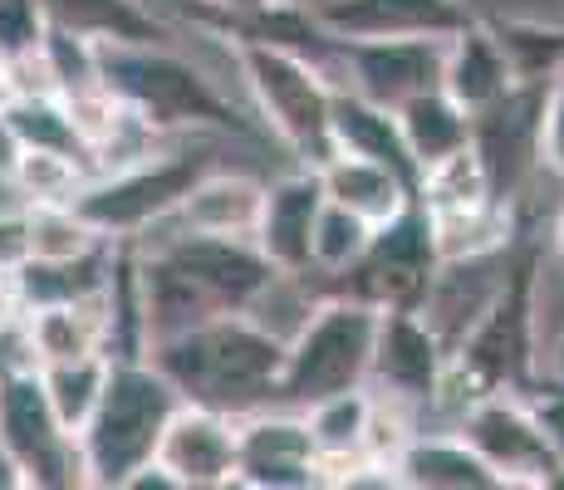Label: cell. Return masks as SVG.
Masks as SVG:
<instances>
[{"label": "cell", "instance_id": "1", "mask_svg": "<svg viewBox=\"0 0 564 490\" xmlns=\"http://www.w3.org/2000/svg\"><path fill=\"white\" fill-rule=\"evenodd\" d=\"M285 353L290 339L265 329L256 314H221L148 348V358L182 388V398L231 417L275 407Z\"/></svg>", "mask_w": 564, "mask_h": 490}, {"label": "cell", "instance_id": "2", "mask_svg": "<svg viewBox=\"0 0 564 490\" xmlns=\"http://www.w3.org/2000/svg\"><path fill=\"white\" fill-rule=\"evenodd\" d=\"M182 402H187L182 388L162 373L153 358H113L104 402L79 437L89 486L123 490L128 476L162 451V437H167L172 417L182 412Z\"/></svg>", "mask_w": 564, "mask_h": 490}, {"label": "cell", "instance_id": "3", "mask_svg": "<svg viewBox=\"0 0 564 490\" xmlns=\"http://www.w3.org/2000/svg\"><path fill=\"white\" fill-rule=\"evenodd\" d=\"M378 324H383V309L359 300V294H334V300L305 309L300 329L290 334L275 407L305 412L324 398L373 383Z\"/></svg>", "mask_w": 564, "mask_h": 490}, {"label": "cell", "instance_id": "4", "mask_svg": "<svg viewBox=\"0 0 564 490\" xmlns=\"http://www.w3.org/2000/svg\"><path fill=\"white\" fill-rule=\"evenodd\" d=\"M231 45L265 128L305 167H324L334 157V94H339L324 79V64L285 45H260V40H231Z\"/></svg>", "mask_w": 564, "mask_h": 490}, {"label": "cell", "instance_id": "5", "mask_svg": "<svg viewBox=\"0 0 564 490\" xmlns=\"http://www.w3.org/2000/svg\"><path fill=\"white\" fill-rule=\"evenodd\" d=\"M535 270H540L535 250L516 255L496 300L471 324V334L452 348L447 373L462 378L476 398L496 388L520 392L535 373Z\"/></svg>", "mask_w": 564, "mask_h": 490}, {"label": "cell", "instance_id": "6", "mask_svg": "<svg viewBox=\"0 0 564 490\" xmlns=\"http://www.w3.org/2000/svg\"><path fill=\"white\" fill-rule=\"evenodd\" d=\"M104 84L128 108L148 118L158 133L167 128H246L236 108L212 89L202 69H192L167 45H104Z\"/></svg>", "mask_w": 564, "mask_h": 490}, {"label": "cell", "instance_id": "7", "mask_svg": "<svg viewBox=\"0 0 564 490\" xmlns=\"http://www.w3.org/2000/svg\"><path fill=\"white\" fill-rule=\"evenodd\" d=\"M206 172H212V162L192 157V152H167V157L148 152V157L128 162V167H113L108 177H94L74 206L99 226L108 241H128V236L167 221Z\"/></svg>", "mask_w": 564, "mask_h": 490}, {"label": "cell", "instance_id": "8", "mask_svg": "<svg viewBox=\"0 0 564 490\" xmlns=\"http://www.w3.org/2000/svg\"><path fill=\"white\" fill-rule=\"evenodd\" d=\"M0 437L20 456L30 490H69L89 486L84 442L50 407V392L40 383V368H10L0 378Z\"/></svg>", "mask_w": 564, "mask_h": 490}, {"label": "cell", "instance_id": "9", "mask_svg": "<svg viewBox=\"0 0 564 490\" xmlns=\"http://www.w3.org/2000/svg\"><path fill=\"white\" fill-rule=\"evenodd\" d=\"M457 432L501 471L506 486H550L555 481L560 461H555V451H550L545 432H540L535 407L520 402L511 388L481 392L457 417Z\"/></svg>", "mask_w": 564, "mask_h": 490}, {"label": "cell", "instance_id": "10", "mask_svg": "<svg viewBox=\"0 0 564 490\" xmlns=\"http://www.w3.org/2000/svg\"><path fill=\"white\" fill-rule=\"evenodd\" d=\"M545 94L550 84H516L491 108L471 113V148L501 202H516V192L545 167Z\"/></svg>", "mask_w": 564, "mask_h": 490}, {"label": "cell", "instance_id": "11", "mask_svg": "<svg viewBox=\"0 0 564 490\" xmlns=\"http://www.w3.org/2000/svg\"><path fill=\"white\" fill-rule=\"evenodd\" d=\"M167 260H177L197 285L221 304L226 314H256L265 304V294L275 290V280H285L270 255L246 236H202V231H177L167 241H158Z\"/></svg>", "mask_w": 564, "mask_h": 490}, {"label": "cell", "instance_id": "12", "mask_svg": "<svg viewBox=\"0 0 564 490\" xmlns=\"http://www.w3.org/2000/svg\"><path fill=\"white\" fill-rule=\"evenodd\" d=\"M236 486L246 490H305L324 486V456L310 417L295 407H260L241 417V466Z\"/></svg>", "mask_w": 564, "mask_h": 490}, {"label": "cell", "instance_id": "13", "mask_svg": "<svg viewBox=\"0 0 564 490\" xmlns=\"http://www.w3.org/2000/svg\"><path fill=\"white\" fill-rule=\"evenodd\" d=\"M339 69L349 74L354 94L373 98L383 108H398L427 89H442L447 40H349V45H339Z\"/></svg>", "mask_w": 564, "mask_h": 490}, {"label": "cell", "instance_id": "14", "mask_svg": "<svg viewBox=\"0 0 564 490\" xmlns=\"http://www.w3.org/2000/svg\"><path fill=\"white\" fill-rule=\"evenodd\" d=\"M452 348L422 309H383L373 348V383L393 402H437Z\"/></svg>", "mask_w": 564, "mask_h": 490}, {"label": "cell", "instance_id": "15", "mask_svg": "<svg viewBox=\"0 0 564 490\" xmlns=\"http://www.w3.org/2000/svg\"><path fill=\"white\" fill-rule=\"evenodd\" d=\"M319 25L339 45L349 40H452L462 25H471L462 0H319Z\"/></svg>", "mask_w": 564, "mask_h": 490}, {"label": "cell", "instance_id": "16", "mask_svg": "<svg viewBox=\"0 0 564 490\" xmlns=\"http://www.w3.org/2000/svg\"><path fill=\"white\" fill-rule=\"evenodd\" d=\"M158 456L177 471L182 490L236 486V466H241V417L202 407V402H182V412L172 417Z\"/></svg>", "mask_w": 564, "mask_h": 490}, {"label": "cell", "instance_id": "17", "mask_svg": "<svg viewBox=\"0 0 564 490\" xmlns=\"http://www.w3.org/2000/svg\"><path fill=\"white\" fill-rule=\"evenodd\" d=\"M324 177L319 167H300L290 177L265 187V211L256 226V246L270 255V265L290 280H305L314 270V226L324 211Z\"/></svg>", "mask_w": 564, "mask_h": 490}, {"label": "cell", "instance_id": "18", "mask_svg": "<svg viewBox=\"0 0 564 490\" xmlns=\"http://www.w3.org/2000/svg\"><path fill=\"white\" fill-rule=\"evenodd\" d=\"M113 339V309H108V290L89 300H59L25 309V348L30 363H74V358L108 353Z\"/></svg>", "mask_w": 564, "mask_h": 490}, {"label": "cell", "instance_id": "19", "mask_svg": "<svg viewBox=\"0 0 564 490\" xmlns=\"http://www.w3.org/2000/svg\"><path fill=\"white\" fill-rule=\"evenodd\" d=\"M516 64L506 54L496 25H462L447 40V74H442V89H447L466 113H481L496 98H506L516 89Z\"/></svg>", "mask_w": 564, "mask_h": 490}, {"label": "cell", "instance_id": "20", "mask_svg": "<svg viewBox=\"0 0 564 490\" xmlns=\"http://www.w3.org/2000/svg\"><path fill=\"white\" fill-rule=\"evenodd\" d=\"M260 211H265V182L246 177V172H206L197 187L182 196V206L167 221H177V231L246 236V241H256Z\"/></svg>", "mask_w": 564, "mask_h": 490}, {"label": "cell", "instance_id": "21", "mask_svg": "<svg viewBox=\"0 0 564 490\" xmlns=\"http://www.w3.org/2000/svg\"><path fill=\"white\" fill-rule=\"evenodd\" d=\"M319 177H324V196H329V202L349 206L354 216H364V221H373V226L393 221L412 196H417V182H408L398 167L373 162V157H354V152H334L319 167Z\"/></svg>", "mask_w": 564, "mask_h": 490}, {"label": "cell", "instance_id": "22", "mask_svg": "<svg viewBox=\"0 0 564 490\" xmlns=\"http://www.w3.org/2000/svg\"><path fill=\"white\" fill-rule=\"evenodd\" d=\"M398 476L412 490H506L501 471L476 451L462 432L452 437H412Z\"/></svg>", "mask_w": 564, "mask_h": 490}, {"label": "cell", "instance_id": "23", "mask_svg": "<svg viewBox=\"0 0 564 490\" xmlns=\"http://www.w3.org/2000/svg\"><path fill=\"white\" fill-rule=\"evenodd\" d=\"M334 152L388 162V167H398L408 182H417V162H412V148L403 138L398 113L383 104H373V98L354 94V89L334 94Z\"/></svg>", "mask_w": 564, "mask_h": 490}, {"label": "cell", "instance_id": "24", "mask_svg": "<svg viewBox=\"0 0 564 490\" xmlns=\"http://www.w3.org/2000/svg\"><path fill=\"white\" fill-rule=\"evenodd\" d=\"M393 113H398V123H403L412 162H417V182H422V172L442 167L447 157H457V152L471 148L476 118L466 113L447 89H427V94L408 98V104H398Z\"/></svg>", "mask_w": 564, "mask_h": 490}, {"label": "cell", "instance_id": "25", "mask_svg": "<svg viewBox=\"0 0 564 490\" xmlns=\"http://www.w3.org/2000/svg\"><path fill=\"white\" fill-rule=\"evenodd\" d=\"M50 25L89 35L99 45H172L167 25L138 0H45Z\"/></svg>", "mask_w": 564, "mask_h": 490}, {"label": "cell", "instance_id": "26", "mask_svg": "<svg viewBox=\"0 0 564 490\" xmlns=\"http://www.w3.org/2000/svg\"><path fill=\"white\" fill-rule=\"evenodd\" d=\"M373 407L378 398L368 388L339 392V398H324L305 407L310 432L324 456V481H339V466L349 471L354 461H364V437H368V422H373Z\"/></svg>", "mask_w": 564, "mask_h": 490}, {"label": "cell", "instance_id": "27", "mask_svg": "<svg viewBox=\"0 0 564 490\" xmlns=\"http://www.w3.org/2000/svg\"><path fill=\"white\" fill-rule=\"evenodd\" d=\"M104 246L108 236L79 206H25L20 211V255L30 260H84Z\"/></svg>", "mask_w": 564, "mask_h": 490}, {"label": "cell", "instance_id": "28", "mask_svg": "<svg viewBox=\"0 0 564 490\" xmlns=\"http://www.w3.org/2000/svg\"><path fill=\"white\" fill-rule=\"evenodd\" d=\"M6 113H10V123H15V133H20V143H25V148L64 152V157L94 167L89 138L79 133L69 104H64L59 94H20V98H10V104H6Z\"/></svg>", "mask_w": 564, "mask_h": 490}, {"label": "cell", "instance_id": "29", "mask_svg": "<svg viewBox=\"0 0 564 490\" xmlns=\"http://www.w3.org/2000/svg\"><path fill=\"white\" fill-rule=\"evenodd\" d=\"M108 368H113L108 353L40 368V383H45V392H50V407L59 412V422L74 432V437H84V427H89L94 412H99L104 388H108Z\"/></svg>", "mask_w": 564, "mask_h": 490}, {"label": "cell", "instance_id": "30", "mask_svg": "<svg viewBox=\"0 0 564 490\" xmlns=\"http://www.w3.org/2000/svg\"><path fill=\"white\" fill-rule=\"evenodd\" d=\"M15 192L25 206H74L89 187V167L64 152H40V148H25L20 152V167H15Z\"/></svg>", "mask_w": 564, "mask_h": 490}, {"label": "cell", "instance_id": "31", "mask_svg": "<svg viewBox=\"0 0 564 490\" xmlns=\"http://www.w3.org/2000/svg\"><path fill=\"white\" fill-rule=\"evenodd\" d=\"M368 246H373V221L354 216L339 202H324L319 226H314V270L344 280L368 255Z\"/></svg>", "mask_w": 564, "mask_h": 490}, {"label": "cell", "instance_id": "32", "mask_svg": "<svg viewBox=\"0 0 564 490\" xmlns=\"http://www.w3.org/2000/svg\"><path fill=\"white\" fill-rule=\"evenodd\" d=\"M45 64H50V79H54V89H59V98L104 89V45L89 35H74V30H64V25H50Z\"/></svg>", "mask_w": 564, "mask_h": 490}, {"label": "cell", "instance_id": "33", "mask_svg": "<svg viewBox=\"0 0 564 490\" xmlns=\"http://www.w3.org/2000/svg\"><path fill=\"white\" fill-rule=\"evenodd\" d=\"M496 35L511 54L520 84H550L564 69V30H545L535 20H506L496 25Z\"/></svg>", "mask_w": 564, "mask_h": 490}, {"label": "cell", "instance_id": "34", "mask_svg": "<svg viewBox=\"0 0 564 490\" xmlns=\"http://www.w3.org/2000/svg\"><path fill=\"white\" fill-rule=\"evenodd\" d=\"M50 10L45 0H0V59L15 64L30 54H45Z\"/></svg>", "mask_w": 564, "mask_h": 490}, {"label": "cell", "instance_id": "35", "mask_svg": "<svg viewBox=\"0 0 564 490\" xmlns=\"http://www.w3.org/2000/svg\"><path fill=\"white\" fill-rule=\"evenodd\" d=\"M545 167L564 182V69L550 79L545 94Z\"/></svg>", "mask_w": 564, "mask_h": 490}, {"label": "cell", "instance_id": "36", "mask_svg": "<svg viewBox=\"0 0 564 490\" xmlns=\"http://www.w3.org/2000/svg\"><path fill=\"white\" fill-rule=\"evenodd\" d=\"M530 407H535L540 432H545L550 451H555V461H560V471H564V388H560V392H540V398H530Z\"/></svg>", "mask_w": 564, "mask_h": 490}, {"label": "cell", "instance_id": "37", "mask_svg": "<svg viewBox=\"0 0 564 490\" xmlns=\"http://www.w3.org/2000/svg\"><path fill=\"white\" fill-rule=\"evenodd\" d=\"M20 255H0V329L25 319V290H20Z\"/></svg>", "mask_w": 564, "mask_h": 490}, {"label": "cell", "instance_id": "38", "mask_svg": "<svg viewBox=\"0 0 564 490\" xmlns=\"http://www.w3.org/2000/svg\"><path fill=\"white\" fill-rule=\"evenodd\" d=\"M20 152H25V143H20V133H15V123H10V113H6V104H0V177H15V167H20Z\"/></svg>", "mask_w": 564, "mask_h": 490}, {"label": "cell", "instance_id": "39", "mask_svg": "<svg viewBox=\"0 0 564 490\" xmlns=\"http://www.w3.org/2000/svg\"><path fill=\"white\" fill-rule=\"evenodd\" d=\"M202 6L212 20H246V15H260V10L280 6V0H202Z\"/></svg>", "mask_w": 564, "mask_h": 490}, {"label": "cell", "instance_id": "40", "mask_svg": "<svg viewBox=\"0 0 564 490\" xmlns=\"http://www.w3.org/2000/svg\"><path fill=\"white\" fill-rule=\"evenodd\" d=\"M0 490H30L25 466H20V456L6 446V437H0Z\"/></svg>", "mask_w": 564, "mask_h": 490}, {"label": "cell", "instance_id": "41", "mask_svg": "<svg viewBox=\"0 0 564 490\" xmlns=\"http://www.w3.org/2000/svg\"><path fill=\"white\" fill-rule=\"evenodd\" d=\"M550 368H555V378H560V388H564V339L555 344V353H550Z\"/></svg>", "mask_w": 564, "mask_h": 490}, {"label": "cell", "instance_id": "42", "mask_svg": "<svg viewBox=\"0 0 564 490\" xmlns=\"http://www.w3.org/2000/svg\"><path fill=\"white\" fill-rule=\"evenodd\" d=\"M555 255H560V265H564V211H560V221H555Z\"/></svg>", "mask_w": 564, "mask_h": 490}]
</instances>
